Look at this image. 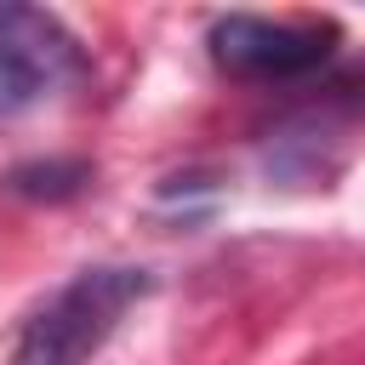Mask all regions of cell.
Returning <instances> with one entry per match:
<instances>
[{"instance_id": "6da1fadb", "label": "cell", "mask_w": 365, "mask_h": 365, "mask_svg": "<svg viewBox=\"0 0 365 365\" xmlns=\"http://www.w3.org/2000/svg\"><path fill=\"white\" fill-rule=\"evenodd\" d=\"M148 291L143 268H80L17 336L11 365H91L125 308Z\"/></svg>"}, {"instance_id": "7a4b0ae2", "label": "cell", "mask_w": 365, "mask_h": 365, "mask_svg": "<svg viewBox=\"0 0 365 365\" xmlns=\"http://www.w3.org/2000/svg\"><path fill=\"white\" fill-rule=\"evenodd\" d=\"M80 74V40L40 6H0V114L46 103Z\"/></svg>"}, {"instance_id": "3957f363", "label": "cell", "mask_w": 365, "mask_h": 365, "mask_svg": "<svg viewBox=\"0 0 365 365\" xmlns=\"http://www.w3.org/2000/svg\"><path fill=\"white\" fill-rule=\"evenodd\" d=\"M336 46V23H314V17H217L211 23V57L228 74H257V80H291L308 74L331 57Z\"/></svg>"}, {"instance_id": "277c9868", "label": "cell", "mask_w": 365, "mask_h": 365, "mask_svg": "<svg viewBox=\"0 0 365 365\" xmlns=\"http://www.w3.org/2000/svg\"><path fill=\"white\" fill-rule=\"evenodd\" d=\"M86 177H91L86 165H17V171H11V188H17V194H34V200H63V194H74Z\"/></svg>"}]
</instances>
